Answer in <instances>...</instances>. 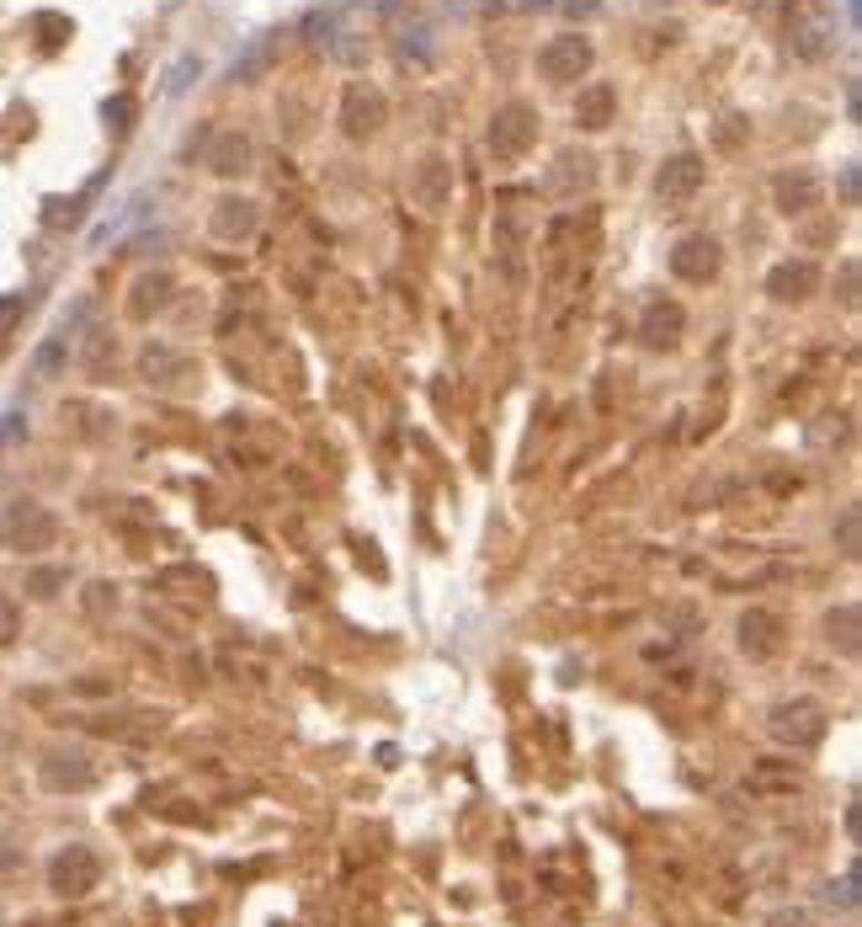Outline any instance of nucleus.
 <instances>
[{
    "label": "nucleus",
    "instance_id": "obj_3",
    "mask_svg": "<svg viewBox=\"0 0 862 927\" xmlns=\"http://www.w3.org/2000/svg\"><path fill=\"white\" fill-rule=\"evenodd\" d=\"M591 65H597V43L586 32H559V38H549L538 49V75L549 86H575V80L591 75Z\"/></svg>",
    "mask_w": 862,
    "mask_h": 927
},
{
    "label": "nucleus",
    "instance_id": "obj_28",
    "mask_svg": "<svg viewBox=\"0 0 862 927\" xmlns=\"http://www.w3.org/2000/svg\"><path fill=\"white\" fill-rule=\"evenodd\" d=\"M101 118H107V128H134V118H139V101L134 97H112L107 107H101Z\"/></svg>",
    "mask_w": 862,
    "mask_h": 927
},
{
    "label": "nucleus",
    "instance_id": "obj_35",
    "mask_svg": "<svg viewBox=\"0 0 862 927\" xmlns=\"http://www.w3.org/2000/svg\"><path fill=\"white\" fill-rule=\"evenodd\" d=\"M841 197H846V203H858V166H846V172H841Z\"/></svg>",
    "mask_w": 862,
    "mask_h": 927
},
{
    "label": "nucleus",
    "instance_id": "obj_1",
    "mask_svg": "<svg viewBox=\"0 0 862 927\" xmlns=\"http://www.w3.org/2000/svg\"><path fill=\"white\" fill-rule=\"evenodd\" d=\"M783 43H788V53L799 65L831 59L841 43L836 11H831L825 0H788V11H783Z\"/></svg>",
    "mask_w": 862,
    "mask_h": 927
},
{
    "label": "nucleus",
    "instance_id": "obj_26",
    "mask_svg": "<svg viewBox=\"0 0 862 927\" xmlns=\"http://www.w3.org/2000/svg\"><path fill=\"white\" fill-rule=\"evenodd\" d=\"M192 75H203V59H197V53H182L166 75V97H182V91L192 86Z\"/></svg>",
    "mask_w": 862,
    "mask_h": 927
},
{
    "label": "nucleus",
    "instance_id": "obj_12",
    "mask_svg": "<svg viewBox=\"0 0 862 927\" xmlns=\"http://www.w3.org/2000/svg\"><path fill=\"white\" fill-rule=\"evenodd\" d=\"M256 224H262V214H256V203H251V197H218L208 230H214V241L239 245V241H251V235H256Z\"/></svg>",
    "mask_w": 862,
    "mask_h": 927
},
{
    "label": "nucleus",
    "instance_id": "obj_22",
    "mask_svg": "<svg viewBox=\"0 0 862 927\" xmlns=\"http://www.w3.org/2000/svg\"><path fill=\"white\" fill-rule=\"evenodd\" d=\"M831 645H841V656H858V603H841V613L825 618Z\"/></svg>",
    "mask_w": 862,
    "mask_h": 927
},
{
    "label": "nucleus",
    "instance_id": "obj_8",
    "mask_svg": "<svg viewBox=\"0 0 862 927\" xmlns=\"http://www.w3.org/2000/svg\"><path fill=\"white\" fill-rule=\"evenodd\" d=\"M389 118V101H383L379 86H368V80H352L346 91H341V134L346 139H373Z\"/></svg>",
    "mask_w": 862,
    "mask_h": 927
},
{
    "label": "nucleus",
    "instance_id": "obj_9",
    "mask_svg": "<svg viewBox=\"0 0 862 927\" xmlns=\"http://www.w3.org/2000/svg\"><path fill=\"white\" fill-rule=\"evenodd\" d=\"M718 267H724V251L714 235H682L670 245V277L682 283H714Z\"/></svg>",
    "mask_w": 862,
    "mask_h": 927
},
{
    "label": "nucleus",
    "instance_id": "obj_14",
    "mask_svg": "<svg viewBox=\"0 0 862 927\" xmlns=\"http://www.w3.org/2000/svg\"><path fill=\"white\" fill-rule=\"evenodd\" d=\"M682 325H687L682 304H670V299H649V304H645V320H639V336H645V347L666 352V347L682 342Z\"/></svg>",
    "mask_w": 862,
    "mask_h": 927
},
{
    "label": "nucleus",
    "instance_id": "obj_33",
    "mask_svg": "<svg viewBox=\"0 0 862 927\" xmlns=\"http://www.w3.org/2000/svg\"><path fill=\"white\" fill-rule=\"evenodd\" d=\"M22 310H27L22 293H6V299H0V336H6V331H11L17 320H22Z\"/></svg>",
    "mask_w": 862,
    "mask_h": 927
},
{
    "label": "nucleus",
    "instance_id": "obj_19",
    "mask_svg": "<svg viewBox=\"0 0 862 927\" xmlns=\"http://www.w3.org/2000/svg\"><path fill=\"white\" fill-rule=\"evenodd\" d=\"M208 172H214V176L251 172V139H245L239 128H224V134H214V145H208Z\"/></svg>",
    "mask_w": 862,
    "mask_h": 927
},
{
    "label": "nucleus",
    "instance_id": "obj_23",
    "mask_svg": "<svg viewBox=\"0 0 862 927\" xmlns=\"http://www.w3.org/2000/svg\"><path fill=\"white\" fill-rule=\"evenodd\" d=\"M325 49H331L335 65H352V70H357V65H368V38H362V32H352V27H341V32H335Z\"/></svg>",
    "mask_w": 862,
    "mask_h": 927
},
{
    "label": "nucleus",
    "instance_id": "obj_6",
    "mask_svg": "<svg viewBox=\"0 0 862 927\" xmlns=\"http://www.w3.org/2000/svg\"><path fill=\"white\" fill-rule=\"evenodd\" d=\"M96 879H101V858L86 842H70L48 858V890L53 896H91Z\"/></svg>",
    "mask_w": 862,
    "mask_h": 927
},
{
    "label": "nucleus",
    "instance_id": "obj_4",
    "mask_svg": "<svg viewBox=\"0 0 862 927\" xmlns=\"http://www.w3.org/2000/svg\"><path fill=\"white\" fill-rule=\"evenodd\" d=\"M766 731L777 735L783 747H793V752H814L825 741V731H831V720H825V709L814 699H788V704H777L766 714Z\"/></svg>",
    "mask_w": 862,
    "mask_h": 927
},
{
    "label": "nucleus",
    "instance_id": "obj_17",
    "mask_svg": "<svg viewBox=\"0 0 862 927\" xmlns=\"http://www.w3.org/2000/svg\"><path fill=\"white\" fill-rule=\"evenodd\" d=\"M43 783L48 789H91L96 783V768H91V757L86 752H48V762H43Z\"/></svg>",
    "mask_w": 862,
    "mask_h": 927
},
{
    "label": "nucleus",
    "instance_id": "obj_13",
    "mask_svg": "<svg viewBox=\"0 0 862 927\" xmlns=\"http://www.w3.org/2000/svg\"><path fill=\"white\" fill-rule=\"evenodd\" d=\"M820 289V267H814L810 256H799V262H777V267L766 272V293L777 299V304H799V299H810Z\"/></svg>",
    "mask_w": 862,
    "mask_h": 927
},
{
    "label": "nucleus",
    "instance_id": "obj_18",
    "mask_svg": "<svg viewBox=\"0 0 862 927\" xmlns=\"http://www.w3.org/2000/svg\"><path fill=\"white\" fill-rule=\"evenodd\" d=\"M277 49H283V32H262V38H251V49L229 65V80H235V86H256V80L277 65Z\"/></svg>",
    "mask_w": 862,
    "mask_h": 927
},
{
    "label": "nucleus",
    "instance_id": "obj_29",
    "mask_svg": "<svg viewBox=\"0 0 862 927\" xmlns=\"http://www.w3.org/2000/svg\"><path fill=\"white\" fill-rule=\"evenodd\" d=\"M65 582H70V576H65L59 565H53V570H32V576H27V592H32V597H59Z\"/></svg>",
    "mask_w": 862,
    "mask_h": 927
},
{
    "label": "nucleus",
    "instance_id": "obj_5",
    "mask_svg": "<svg viewBox=\"0 0 862 927\" xmlns=\"http://www.w3.org/2000/svg\"><path fill=\"white\" fill-rule=\"evenodd\" d=\"M53 538H59V517L48 513V507H38V501H17V507H6V517H0V544L17 549V555L53 549Z\"/></svg>",
    "mask_w": 862,
    "mask_h": 927
},
{
    "label": "nucleus",
    "instance_id": "obj_25",
    "mask_svg": "<svg viewBox=\"0 0 862 927\" xmlns=\"http://www.w3.org/2000/svg\"><path fill=\"white\" fill-rule=\"evenodd\" d=\"M820 901L836 906V911H858V869H846L841 879H831V885L820 890Z\"/></svg>",
    "mask_w": 862,
    "mask_h": 927
},
{
    "label": "nucleus",
    "instance_id": "obj_10",
    "mask_svg": "<svg viewBox=\"0 0 862 927\" xmlns=\"http://www.w3.org/2000/svg\"><path fill=\"white\" fill-rule=\"evenodd\" d=\"M591 187H597V155H586V149H565V155L554 160V172H549V197L575 203V197L591 193Z\"/></svg>",
    "mask_w": 862,
    "mask_h": 927
},
{
    "label": "nucleus",
    "instance_id": "obj_2",
    "mask_svg": "<svg viewBox=\"0 0 862 927\" xmlns=\"http://www.w3.org/2000/svg\"><path fill=\"white\" fill-rule=\"evenodd\" d=\"M484 145H490V155H496V166L522 160L527 149L538 145V113H532L527 101H506V107H496V113H490Z\"/></svg>",
    "mask_w": 862,
    "mask_h": 927
},
{
    "label": "nucleus",
    "instance_id": "obj_30",
    "mask_svg": "<svg viewBox=\"0 0 862 927\" xmlns=\"http://www.w3.org/2000/svg\"><path fill=\"white\" fill-rule=\"evenodd\" d=\"M17 635H22V608L0 592V645H11Z\"/></svg>",
    "mask_w": 862,
    "mask_h": 927
},
{
    "label": "nucleus",
    "instance_id": "obj_21",
    "mask_svg": "<svg viewBox=\"0 0 862 927\" xmlns=\"http://www.w3.org/2000/svg\"><path fill=\"white\" fill-rule=\"evenodd\" d=\"M166 299H170V277H166V272H160V277H139V283H134V299H128V315L149 320L155 310H166Z\"/></svg>",
    "mask_w": 862,
    "mask_h": 927
},
{
    "label": "nucleus",
    "instance_id": "obj_32",
    "mask_svg": "<svg viewBox=\"0 0 862 927\" xmlns=\"http://www.w3.org/2000/svg\"><path fill=\"white\" fill-rule=\"evenodd\" d=\"M766 927H814V917L804 906H777V911L766 917Z\"/></svg>",
    "mask_w": 862,
    "mask_h": 927
},
{
    "label": "nucleus",
    "instance_id": "obj_11",
    "mask_svg": "<svg viewBox=\"0 0 862 927\" xmlns=\"http://www.w3.org/2000/svg\"><path fill=\"white\" fill-rule=\"evenodd\" d=\"M575 128H586V134H601V128H613L618 123V91H613V80H591V86H580V97H575Z\"/></svg>",
    "mask_w": 862,
    "mask_h": 927
},
{
    "label": "nucleus",
    "instance_id": "obj_16",
    "mask_svg": "<svg viewBox=\"0 0 862 927\" xmlns=\"http://www.w3.org/2000/svg\"><path fill=\"white\" fill-rule=\"evenodd\" d=\"M820 193H825V187H820V176L814 172H783L777 176V182H772V197H777V208H783V214H810L814 203H820Z\"/></svg>",
    "mask_w": 862,
    "mask_h": 927
},
{
    "label": "nucleus",
    "instance_id": "obj_15",
    "mask_svg": "<svg viewBox=\"0 0 862 927\" xmlns=\"http://www.w3.org/2000/svg\"><path fill=\"white\" fill-rule=\"evenodd\" d=\"M777 630H783V624H777V613H766V608L741 613V651L751 661L777 656V645H783V635H777Z\"/></svg>",
    "mask_w": 862,
    "mask_h": 927
},
{
    "label": "nucleus",
    "instance_id": "obj_34",
    "mask_svg": "<svg viewBox=\"0 0 862 927\" xmlns=\"http://www.w3.org/2000/svg\"><path fill=\"white\" fill-rule=\"evenodd\" d=\"M565 11H570V17H597L601 0H565Z\"/></svg>",
    "mask_w": 862,
    "mask_h": 927
},
{
    "label": "nucleus",
    "instance_id": "obj_24",
    "mask_svg": "<svg viewBox=\"0 0 862 927\" xmlns=\"http://www.w3.org/2000/svg\"><path fill=\"white\" fill-rule=\"evenodd\" d=\"M65 352H70V336H65V331H53V336L38 347V358H32V379H53V373L65 368Z\"/></svg>",
    "mask_w": 862,
    "mask_h": 927
},
{
    "label": "nucleus",
    "instance_id": "obj_20",
    "mask_svg": "<svg viewBox=\"0 0 862 927\" xmlns=\"http://www.w3.org/2000/svg\"><path fill=\"white\" fill-rule=\"evenodd\" d=\"M400 59H410V65H431V59H437V27L431 22H405L400 27Z\"/></svg>",
    "mask_w": 862,
    "mask_h": 927
},
{
    "label": "nucleus",
    "instance_id": "obj_31",
    "mask_svg": "<svg viewBox=\"0 0 862 927\" xmlns=\"http://www.w3.org/2000/svg\"><path fill=\"white\" fill-rule=\"evenodd\" d=\"M484 11H496V17H517V11H549L554 0H479Z\"/></svg>",
    "mask_w": 862,
    "mask_h": 927
},
{
    "label": "nucleus",
    "instance_id": "obj_7",
    "mask_svg": "<svg viewBox=\"0 0 862 927\" xmlns=\"http://www.w3.org/2000/svg\"><path fill=\"white\" fill-rule=\"evenodd\" d=\"M703 176H708V166H703V155H693V149H682V155L660 160V172H655V197H660V208H687V203L703 193Z\"/></svg>",
    "mask_w": 862,
    "mask_h": 927
},
{
    "label": "nucleus",
    "instance_id": "obj_27",
    "mask_svg": "<svg viewBox=\"0 0 862 927\" xmlns=\"http://www.w3.org/2000/svg\"><path fill=\"white\" fill-rule=\"evenodd\" d=\"M836 544H841V555H846V560H852V555L862 549V517H858V507H846V513H841Z\"/></svg>",
    "mask_w": 862,
    "mask_h": 927
}]
</instances>
